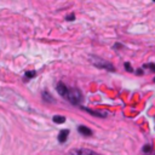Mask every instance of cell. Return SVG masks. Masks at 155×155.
I'll return each instance as SVG.
<instances>
[{
	"instance_id": "cell-6",
	"label": "cell",
	"mask_w": 155,
	"mask_h": 155,
	"mask_svg": "<svg viewBox=\"0 0 155 155\" xmlns=\"http://www.w3.org/2000/svg\"><path fill=\"white\" fill-rule=\"evenodd\" d=\"M68 135H69V130H62L58 135V142L61 143H64L68 139Z\"/></svg>"
},
{
	"instance_id": "cell-1",
	"label": "cell",
	"mask_w": 155,
	"mask_h": 155,
	"mask_svg": "<svg viewBox=\"0 0 155 155\" xmlns=\"http://www.w3.org/2000/svg\"><path fill=\"white\" fill-rule=\"evenodd\" d=\"M90 62H91L95 67L97 68H101V69H106L108 72H115V67L113 66L112 63L104 61L103 58H99V57H96V56H91L90 57Z\"/></svg>"
},
{
	"instance_id": "cell-9",
	"label": "cell",
	"mask_w": 155,
	"mask_h": 155,
	"mask_svg": "<svg viewBox=\"0 0 155 155\" xmlns=\"http://www.w3.org/2000/svg\"><path fill=\"white\" fill-rule=\"evenodd\" d=\"M36 76V72L35 70H30V72H25V74H24V78L25 79H33V78H35Z\"/></svg>"
},
{
	"instance_id": "cell-15",
	"label": "cell",
	"mask_w": 155,
	"mask_h": 155,
	"mask_svg": "<svg viewBox=\"0 0 155 155\" xmlns=\"http://www.w3.org/2000/svg\"><path fill=\"white\" fill-rule=\"evenodd\" d=\"M136 73H137V75H142V74H143V70H142V69H138Z\"/></svg>"
},
{
	"instance_id": "cell-7",
	"label": "cell",
	"mask_w": 155,
	"mask_h": 155,
	"mask_svg": "<svg viewBox=\"0 0 155 155\" xmlns=\"http://www.w3.org/2000/svg\"><path fill=\"white\" fill-rule=\"evenodd\" d=\"M81 109H84V110H86L87 113H90V114H92V115H95V116H98V118H106V113H102V112H96V110H92V109H87V108H85V107H81Z\"/></svg>"
},
{
	"instance_id": "cell-3",
	"label": "cell",
	"mask_w": 155,
	"mask_h": 155,
	"mask_svg": "<svg viewBox=\"0 0 155 155\" xmlns=\"http://www.w3.org/2000/svg\"><path fill=\"white\" fill-rule=\"evenodd\" d=\"M69 155H99L96 151L91 149H85V148H75L69 151Z\"/></svg>"
},
{
	"instance_id": "cell-8",
	"label": "cell",
	"mask_w": 155,
	"mask_h": 155,
	"mask_svg": "<svg viewBox=\"0 0 155 155\" xmlns=\"http://www.w3.org/2000/svg\"><path fill=\"white\" fill-rule=\"evenodd\" d=\"M52 120H54V122H56V124H63L64 121H66V118H64V116H62V115H55L54 118H52Z\"/></svg>"
},
{
	"instance_id": "cell-12",
	"label": "cell",
	"mask_w": 155,
	"mask_h": 155,
	"mask_svg": "<svg viewBox=\"0 0 155 155\" xmlns=\"http://www.w3.org/2000/svg\"><path fill=\"white\" fill-rule=\"evenodd\" d=\"M143 68H148L153 73H155V63H147V64H144V66H143Z\"/></svg>"
},
{
	"instance_id": "cell-2",
	"label": "cell",
	"mask_w": 155,
	"mask_h": 155,
	"mask_svg": "<svg viewBox=\"0 0 155 155\" xmlns=\"http://www.w3.org/2000/svg\"><path fill=\"white\" fill-rule=\"evenodd\" d=\"M66 98L72 103V104L79 106L81 103V101H83V93H81V91L79 88H70Z\"/></svg>"
},
{
	"instance_id": "cell-4",
	"label": "cell",
	"mask_w": 155,
	"mask_h": 155,
	"mask_svg": "<svg viewBox=\"0 0 155 155\" xmlns=\"http://www.w3.org/2000/svg\"><path fill=\"white\" fill-rule=\"evenodd\" d=\"M56 90H57V92H58L61 96H63V97H67V95H68V92H69L68 87H67L66 85H64L63 83H58Z\"/></svg>"
},
{
	"instance_id": "cell-16",
	"label": "cell",
	"mask_w": 155,
	"mask_h": 155,
	"mask_svg": "<svg viewBox=\"0 0 155 155\" xmlns=\"http://www.w3.org/2000/svg\"><path fill=\"white\" fill-rule=\"evenodd\" d=\"M154 83H155V78H154Z\"/></svg>"
},
{
	"instance_id": "cell-5",
	"label": "cell",
	"mask_w": 155,
	"mask_h": 155,
	"mask_svg": "<svg viewBox=\"0 0 155 155\" xmlns=\"http://www.w3.org/2000/svg\"><path fill=\"white\" fill-rule=\"evenodd\" d=\"M78 131H79L81 135L84 136H92V130H90V128L87 126H79L78 127Z\"/></svg>"
},
{
	"instance_id": "cell-13",
	"label": "cell",
	"mask_w": 155,
	"mask_h": 155,
	"mask_svg": "<svg viewBox=\"0 0 155 155\" xmlns=\"http://www.w3.org/2000/svg\"><path fill=\"white\" fill-rule=\"evenodd\" d=\"M125 69H126L127 72H130V73H132V72H133V68L131 67V64L128 63V62H126V63H125Z\"/></svg>"
},
{
	"instance_id": "cell-10",
	"label": "cell",
	"mask_w": 155,
	"mask_h": 155,
	"mask_svg": "<svg viewBox=\"0 0 155 155\" xmlns=\"http://www.w3.org/2000/svg\"><path fill=\"white\" fill-rule=\"evenodd\" d=\"M43 97H44V99L47 101V102H51V103L55 102V99L52 98V96H51L50 93H47V92H43Z\"/></svg>"
},
{
	"instance_id": "cell-14",
	"label": "cell",
	"mask_w": 155,
	"mask_h": 155,
	"mask_svg": "<svg viewBox=\"0 0 155 155\" xmlns=\"http://www.w3.org/2000/svg\"><path fill=\"white\" fill-rule=\"evenodd\" d=\"M74 20H75V15H74V14L67 16V21H74Z\"/></svg>"
},
{
	"instance_id": "cell-11",
	"label": "cell",
	"mask_w": 155,
	"mask_h": 155,
	"mask_svg": "<svg viewBox=\"0 0 155 155\" xmlns=\"http://www.w3.org/2000/svg\"><path fill=\"white\" fill-rule=\"evenodd\" d=\"M151 150H153V147L150 144H146L143 148H142V151H143L144 154H149Z\"/></svg>"
}]
</instances>
